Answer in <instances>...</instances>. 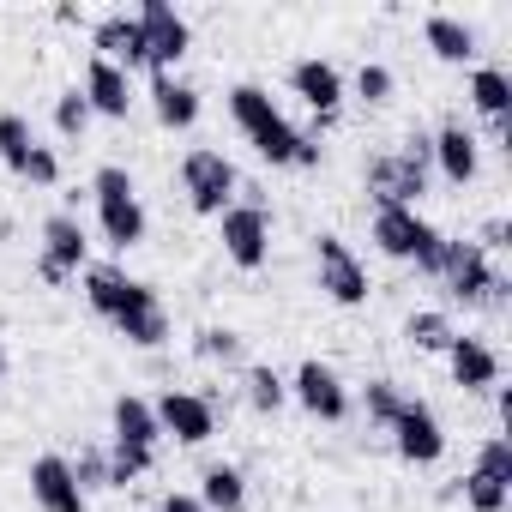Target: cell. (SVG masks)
I'll return each instance as SVG.
<instances>
[{"label": "cell", "mask_w": 512, "mask_h": 512, "mask_svg": "<svg viewBox=\"0 0 512 512\" xmlns=\"http://www.w3.org/2000/svg\"><path fill=\"white\" fill-rule=\"evenodd\" d=\"M229 115H235V127L247 133V145L260 151L266 163H296L302 133L284 121V109L272 103V91H260V85H235V91H229Z\"/></svg>", "instance_id": "1"}, {"label": "cell", "mask_w": 512, "mask_h": 512, "mask_svg": "<svg viewBox=\"0 0 512 512\" xmlns=\"http://www.w3.org/2000/svg\"><path fill=\"white\" fill-rule=\"evenodd\" d=\"M91 199H97V223H103V241L109 247H139L145 241V199L133 187V175L121 163H103L91 175Z\"/></svg>", "instance_id": "2"}, {"label": "cell", "mask_w": 512, "mask_h": 512, "mask_svg": "<svg viewBox=\"0 0 512 512\" xmlns=\"http://www.w3.org/2000/svg\"><path fill=\"white\" fill-rule=\"evenodd\" d=\"M374 241H380V253H392V260H416L422 278H440L446 235H440L428 217H416V211H404V205H380V211H374Z\"/></svg>", "instance_id": "3"}, {"label": "cell", "mask_w": 512, "mask_h": 512, "mask_svg": "<svg viewBox=\"0 0 512 512\" xmlns=\"http://www.w3.org/2000/svg\"><path fill=\"white\" fill-rule=\"evenodd\" d=\"M235 187H241V175H235V163H229L223 151L193 145V151L181 157V193H187V205H193L199 217H223V211L235 205Z\"/></svg>", "instance_id": "4"}, {"label": "cell", "mask_w": 512, "mask_h": 512, "mask_svg": "<svg viewBox=\"0 0 512 512\" xmlns=\"http://www.w3.org/2000/svg\"><path fill=\"white\" fill-rule=\"evenodd\" d=\"M440 284L452 290V302H506V278L488 266V253L476 241H446V260H440Z\"/></svg>", "instance_id": "5"}, {"label": "cell", "mask_w": 512, "mask_h": 512, "mask_svg": "<svg viewBox=\"0 0 512 512\" xmlns=\"http://www.w3.org/2000/svg\"><path fill=\"white\" fill-rule=\"evenodd\" d=\"M217 235H223V253L241 266V272H260L272 260V211L260 199H241L217 217Z\"/></svg>", "instance_id": "6"}, {"label": "cell", "mask_w": 512, "mask_h": 512, "mask_svg": "<svg viewBox=\"0 0 512 512\" xmlns=\"http://www.w3.org/2000/svg\"><path fill=\"white\" fill-rule=\"evenodd\" d=\"M133 19H139V31H145V67H157V73L181 67V55L193 49V31H187V19L169 7V0H145Z\"/></svg>", "instance_id": "7"}, {"label": "cell", "mask_w": 512, "mask_h": 512, "mask_svg": "<svg viewBox=\"0 0 512 512\" xmlns=\"http://www.w3.org/2000/svg\"><path fill=\"white\" fill-rule=\"evenodd\" d=\"M422 193H428V163H416L410 151H392V157H374V163H368V199H374V211H380V205L416 211Z\"/></svg>", "instance_id": "8"}, {"label": "cell", "mask_w": 512, "mask_h": 512, "mask_svg": "<svg viewBox=\"0 0 512 512\" xmlns=\"http://www.w3.org/2000/svg\"><path fill=\"white\" fill-rule=\"evenodd\" d=\"M314 260H320V290H326L338 308H362V302H368V272H362L356 253H350V241L320 235V241H314Z\"/></svg>", "instance_id": "9"}, {"label": "cell", "mask_w": 512, "mask_h": 512, "mask_svg": "<svg viewBox=\"0 0 512 512\" xmlns=\"http://www.w3.org/2000/svg\"><path fill=\"white\" fill-rule=\"evenodd\" d=\"M392 446H398L404 464H440L446 428H440V416H434L422 398H404V410H398V422H392Z\"/></svg>", "instance_id": "10"}, {"label": "cell", "mask_w": 512, "mask_h": 512, "mask_svg": "<svg viewBox=\"0 0 512 512\" xmlns=\"http://www.w3.org/2000/svg\"><path fill=\"white\" fill-rule=\"evenodd\" d=\"M85 266V229L73 211H55L43 223V260H37V278L43 284H67L73 272Z\"/></svg>", "instance_id": "11"}, {"label": "cell", "mask_w": 512, "mask_h": 512, "mask_svg": "<svg viewBox=\"0 0 512 512\" xmlns=\"http://www.w3.org/2000/svg\"><path fill=\"white\" fill-rule=\"evenodd\" d=\"M151 410H157V428H163L169 440H181V446H205V440L217 434V410H211V398H199V392H163Z\"/></svg>", "instance_id": "12"}, {"label": "cell", "mask_w": 512, "mask_h": 512, "mask_svg": "<svg viewBox=\"0 0 512 512\" xmlns=\"http://www.w3.org/2000/svg\"><path fill=\"white\" fill-rule=\"evenodd\" d=\"M157 290L151 284H139V278H127L121 266H85V302L115 326L127 308H139V302H151Z\"/></svg>", "instance_id": "13"}, {"label": "cell", "mask_w": 512, "mask_h": 512, "mask_svg": "<svg viewBox=\"0 0 512 512\" xmlns=\"http://www.w3.org/2000/svg\"><path fill=\"white\" fill-rule=\"evenodd\" d=\"M290 392H296L302 410L320 416V422H344V416H350V392H344V380H338L326 362H302L296 380H290Z\"/></svg>", "instance_id": "14"}, {"label": "cell", "mask_w": 512, "mask_h": 512, "mask_svg": "<svg viewBox=\"0 0 512 512\" xmlns=\"http://www.w3.org/2000/svg\"><path fill=\"white\" fill-rule=\"evenodd\" d=\"M290 91L320 115V127L338 115V103H344V73L332 67V61H320V55H308V61H296L290 67Z\"/></svg>", "instance_id": "15"}, {"label": "cell", "mask_w": 512, "mask_h": 512, "mask_svg": "<svg viewBox=\"0 0 512 512\" xmlns=\"http://www.w3.org/2000/svg\"><path fill=\"white\" fill-rule=\"evenodd\" d=\"M31 500L43 512H85V488L73 482V464L61 452H43L31 464Z\"/></svg>", "instance_id": "16"}, {"label": "cell", "mask_w": 512, "mask_h": 512, "mask_svg": "<svg viewBox=\"0 0 512 512\" xmlns=\"http://www.w3.org/2000/svg\"><path fill=\"white\" fill-rule=\"evenodd\" d=\"M91 49H97V61H109V67H121V73L145 67V31H139L133 13H109V19H97Z\"/></svg>", "instance_id": "17"}, {"label": "cell", "mask_w": 512, "mask_h": 512, "mask_svg": "<svg viewBox=\"0 0 512 512\" xmlns=\"http://www.w3.org/2000/svg\"><path fill=\"white\" fill-rule=\"evenodd\" d=\"M85 103H91V115H109V121H127V109H133V85H127V73L121 67H109V61H97L91 55V67H85Z\"/></svg>", "instance_id": "18"}, {"label": "cell", "mask_w": 512, "mask_h": 512, "mask_svg": "<svg viewBox=\"0 0 512 512\" xmlns=\"http://www.w3.org/2000/svg\"><path fill=\"white\" fill-rule=\"evenodd\" d=\"M446 362H452V380H458L464 392H488V386L500 380V356H494L482 338H464V332H452V344H446Z\"/></svg>", "instance_id": "19"}, {"label": "cell", "mask_w": 512, "mask_h": 512, "mask_svg": "<svg viewBox=\"0 0 512 512\" xmlns=\"http://www.w3.org/2000/svg\"><path fill=\"white\" fill-rule=\"evenodd\" d=\"M151 109H157L163 127L187 133V127L199 121V91H193L187 79H175V73H157V79H151Z\"/></svg>", "instance_id": "20"}, {"label": "cell", "mask_w": 512, "mask_h": 512, "mask_svg": "<svg viewBox=\"0 0 512 512\" xmlns=\"http://www.w3.org/2000/svg\"><path fill=\"white\" fill-rule=\"evenodd\" d=\"M428 145H434V163H440V175H446L452 187L476 181V163H482V157H476V133H464V127L452 121V127H440Z\"/></svg>", "instance_id": "21"}, {"label": "cell", "mask_w": 512, "mask_h": 512, "mask_svg": "<svg viewBox=\"0 0 512 512\" xmlns=\"http://www.w3.org/2000/svg\"><path fill=\"white\" fill-rule=\"evenodd\" d=\"M470 103L488 115V133L506 139V115H512V79L500 67H476L470 73Z\"/></svg>", "instance_id": "22"}, {"label": "cell", "mask_w": 512, "mask_h": 512, "mask_svg": "<svg viewBox=\"0 0 512 512\" xmlns=\"http://www.w3.org/2000/svg\"><path fill=\"white\" fill-rule=\"evenodd\" d=\"M115 440H127V446H145V452H157V440H163V428H157V410H151L145 398L121 392V398H115Z\"/></svg>", "instance_id": "23"}, {"label": "cell", "mask_w": 512, "mask_h": 512, "mask_svg": "<svg viewBox=\"0 0 512 512\" xmlns=\"http://www.w3.org/2000/svg\"><path fill=\"white\" fill-rule=\"evenodd\" d=\"M422 37H428V49H434L440 61H470V55H476V31H470L464 19H452V13H428Z\"/></svg>", "instance_id": "24"}, {"label": "cell", "mask_w": 512, "mask_h": 512, "mask_svg": "<svg viewBox=\"0 0 512 512\" xmlns=\"http://www.w3.org/2000/svg\"><path fill=\"white\" fill-rule=\"evenodd\" d=\"M115 332H121L127 344H139V350H157V344H169V314H163V302L151 296V302L127 308V314L115 320Z\"/></svg>", "instance_id": "25"}, {"label": "cell", "mask_w": 512, "mask_h": 512, "mask_svg": "<svg viewBox=\"0 0 512 512\" xmlns=\"http://www.w3.org/2000/svg\"><path fill=\"white\" fill-rule=\"evenodd\" d=\"M199 506H205V512H241V506H247L241 470H235V464H211V470L199 476Z\"/></svg>", "instance_id": "26"}, {"label": "cell", "mask_w": 512, "mask_h": 512, "mask_svg": "<svg viewBox=\"0 0 512 512\" xmlns=\"http://www.w3.org/2000/svg\"><path fill=\"white\" fill-rule=\"evenodd\" d=\"M31 151H37V133H31V121L7 109V115H0V163H7V169H19V175H25Z\"/></svg>", "instance_id": "27"}, {"label": "cell", "mask_w": 512, "mask_h": 512, "mask_svg": "<svg viewBox=\"0 0 512 512\" xmlns=\"http://www.w3.org/2000/svg\"><path fill=\"white\" fill-rule=\"evenodd\" d=\"M404 338H410L416 350H440V356H446V344H452V320L434 314V308H422V314L404 320Z\"/></svg>", "instance_id": "28"}, {"label": "cell", "mask_w": 512, "mask_h": 512, "mask_svg": "<svg viewBox=\"0 0 512 512\" xmlns=\"http://www.w3.org/2000/svg\"><path fill=\"white\" fill-rule=\"evenodd\" d=\"M157 464V452H145V446H127V440H115L109 446V488H127V482H139L145 470Z\"/></svg>", "instance_id": "29"}, {"label": "cell", "mask_w": 512, "mask_h": 512, "mask_svg": "<svg viewBox=\"0 0 512 512\" xmlns=\"http://www.w3.org/2000/svg\"><path fill=\"white\" fill-rule=\"evenodd\" d=\"M284 398H290V386H284V374L278 368H247V404L253 410H284Z\"/></svg>", "instance_id": "30"}, {"label": "cell", "mask_w": 512, "mask_h": 512, "mask_svg": "<svg viewBox=\"0 0 512 512\" xmlns=\"http://www.w3.org/2000/svg\"><path fill=\"white\" fill-rule=\"evenodd\" d=\"M404 398H410V392H398V380H368V392H362L368 422H374V428H392L398 410H404Z\"/></svg>", "instance_id": "31"}, {"label": "cell", "mask_w": 512, "mask_h": 512, "mask_svg": "<svg viewBox=\"0 0 512 512\" xmlns=\"http://www.w3.org/2000/svg\"><path fill=\"white\" fill-rule=\"evenodd\" d=\"M506 500H512L506 482H494V476H482V470L464 476V506H470V512H506Z\"/></svg>", "instance_id": "32"}, {"label": "cell", "mask_w": 512, "mask_h": 512, "mask_svg": "<svg viewBox=\"0 0 512 512\" xmlns=\"http://www.w3.org/2000/svg\"><path fill=\"white\" fill-rule=\"evenodd\" d=\"M73 464V482L85 488V500H91V488H109V452L103 446H79V458H67Z\"/></svg>", "instance_id": "33"}, {"label": "cell", "mask_w": 512, "mask_h": 512, "mask_svg": "<svg viewBox=\"0 0 512 512\" xmlns=\"http://www.w3.org/2000/svg\"><path fill=\"white\" fill-rule=\"evenodd\" d=\"M55 127H61L67 139H79V133L91 127V103H85V91H79V85L55 97Z\"/></svg>", "instance_id": "34"}, {"label": "cell", "mask_w": 512, "mask_h": 512, "mask_svg": "<svg viewBox=\"0 0 512 512\" xmlns=\"http://www.w3.org/2000/svg\"><path fill=\"white\" fill-rule=\"evenodd\" d=\"M193 350H199L205 362H241V350H247V344H241V332H229V326H205Z\"/></svg>", "instance_id": "35"}, {"label": "cell", "mask_w": 512, "mask_h": 512, "mask_svg": "<svg viewBox=\"0 0 512 512\" xmlns=\"http://www.w3.org/2000/svg\"><path fill=\"white\" fill-rule=\"evenodd\" d=\"M476 470L512 488V440H506V434H488V440H482V452H476Z\"/></svg>", "instance_id": "36"}, {"label": "cell", "mask_w": 512, "mask_h": 512, "mask_svg": "<svg viewBox=\"0 0 512 512\" xmlns=\"http://www.w3.org/2000/svg\"><path fill=\"white\" fill-rule=\"evenodd\" d=\"M356 97H362V103H386V97H392V67L362 61V73H356Z\"/></svg>", "instance_id": "37"}, {"label": "cell", "mask_w": 512, "mask_h": 512, "mask_svg": "<svg viewBox=\"0 0 512 512\" xmlns=\"http://www.w3.org/2000/svg\"><path fill=\"white\" fill-rule=\"evenodd\" d=\"M25 181H37V187H55V181H61V157H55L49 145H37V151H31V163H25Z\"/></svg>", "instance_id": "38"}, {"label": "cell", "mask_w": 512, "mask_h": 512, "mask_svg": "<svg viewBox=\"0 0 512 512\" xmlns=\"http://www.w3.org/2000/svg\"><path fill=\"white\" fill-rule=\"evenodd\" d=\"M320 157H326L320 133H302V145H296V169H320Z\"/></svg>", "instance_id": "39"}, {"label": "cell", "mask_w": 512, "mask_h": 512, "mask_svg": "<svg viewBox=\"0 0 512 512\" xmlns=\"http://www.w3.org/2000/svg\"><path fill=\"white\" fill-rule=\"evenodd\" d=\"M157 512H205V506H199V494H163Z\"/></svg>", "instance_id": "40"}, {"label": "cell", "mask_w": 512, "mask_h": 512, "mask_svg": "<svg viewBox=\"0 0 512 512\" xmlns=\"http://www.w3.org/2000/svg\"><path fill=\"white\" fill-rule=\"evenodd\" d=\"M0 380H7V350H0Z\"/></svg>", "instance_id": "41"}]
</instances>
